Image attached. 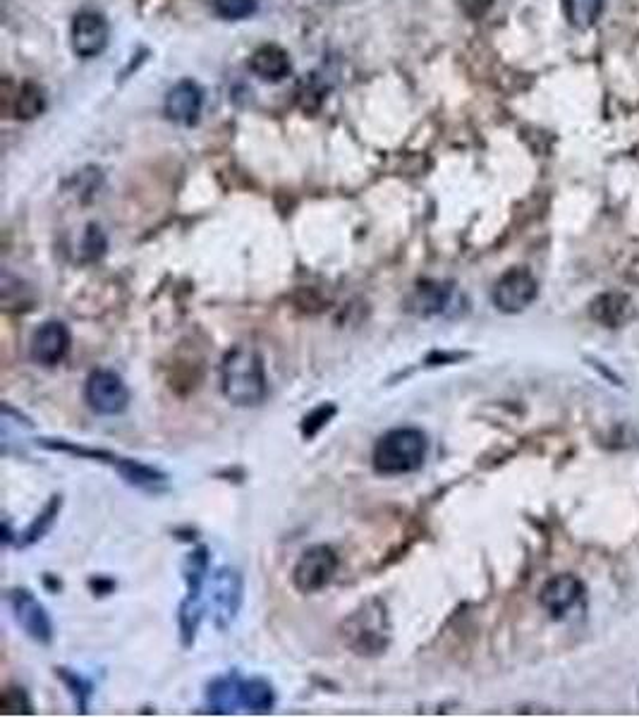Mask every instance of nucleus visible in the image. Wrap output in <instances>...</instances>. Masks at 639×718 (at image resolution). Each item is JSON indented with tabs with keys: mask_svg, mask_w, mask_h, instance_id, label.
I'll list each match as a JSON object with an SVG mask.
<instances>
[{
	"mask_svg": "<svg viewBox=\"0 0 639 718\" xmlns=\"http://www.w3.org/2000/svg\"><path fill=\"white\" fill-rule=\"evenodd\" d=\"M223 395L237 407H254L264 403L269 393L264 357L252 345H235L221 364Z\"/></svg>",
	"mask_w": 639,
	"mask_h": 718,
	"instance_id": "f257e3e1",
	"label": "nucleus"
},
{
	"mask_svg": "<svg viewBox=\"0 0 639 718\" xmlns=\"http://www.w3.org/2000/svg\"><path fill=\"white\" fill-rule=\"evenodd\" d=\"M429 441L424 431L415 427L391 429L379 438L374 448V470L383 477H400V474L417 472L424 465Z\"/></svg>",
	"mask_w": 639,
	"mask_h": 718,
	"instance_id": "f03ea898",
	"label": "nucleus"
},
{
	"mask_svg": "<svg viewBox=\"0 0 639 718\" xmlns=\"http://www.w3.org/2000/svg\"><path fill=\"white\" fill-rule=\"evenodd\" d=\"M343 642L359 656L383 654L391 642V623L386 606L379 599H369L343 623Z\"/></svg>",
	"mask_w": 639,
	"mask_h": 718,
	"instance_id": "7ed1b4c3",
	"label": "nucleus"
},
{
	"mask_svg": "<svg viewBox=\"0 0 639 718\" xmlns=\"http://www.w3.org/2000/svg\"><path fill=\"white\" fill-rule=\"evenodd\" d=\"M338 570V556L331 546L316 544L309 546L297 561L295 570H292V582H295L297 592L314 594L331 584Z\"/></svg>",
	"mask_w": 639,
	"mask_h": 718,
	"instance_id": "20e7f679",
	"label": "nucleus"
},
{
	"mask_svg": "<svg viewBox=\"0 0 639 718\" xmlns=\"http://www.w3.org/2000/svg\"><path fill=\"white\" fill-rule=\"evenodd\" d=\"M84 398L96 415L115 417L130 407V388L111 369H96L87 379Z\"/></svg>",
	"mask_w": 639,
	"mask_h": 718,
	"instance_id": "39448f33",
	"label": "nucleus"
},
{
	"mask_svg": "<svg viewBox=\"0 0 639 718\" xmlns=\"http://www.w3.org/2000/svg\"><path fill=\"white\" fill-rule=\"evenodd\" d=\"M245 582L233 568H221L211 582V616L218 630H228L235 623L242 606Z\"/></svg>",
	"mask_w": 639,
	"mask_h": 718,
	"instance_id": "423d86ee",
	"label": "nucleus"
},
{
	"mask_svg": "<svg viewBox=\"0 0 639 718\" xmlns=\"http://www.w3.org/2000/svg\"><path fill=\"white\" fill-rule=\"evenodd\" d=\"M539 297V283L527 269H510L498 278L494 304L505 314H520Z\"/></svg>",
	"mask_w": 639,
	"mask_h": 718,
	"instance_id": "0eeeda50",
	"label": "nucleus"
},
{
	"mask_svg": "<svg viewBox=\"0 0 639 718\" xmlns=\"http://www.w3.org/2000/svg\"><path fill=\"white\" fill-rule=\"evenodd\" d=\"M10 606L15 613L17 625L24 630V635L32 637L39 644H51L53 640V623L48 618L46 608L36 601V596L27 589H15L10 592Z\"/></svg>",
	"mask_w": 639,
	"mask_h": 718,
	"instance_id": "6e6552de",
	"label": "nucleus"
},
{
	"mask_svg": "<svg viewBox=\"0 0 639 718\" xmlns=\"http://www.w3.org/2000/svg\"><path fill=\"white\" fill-rule=\"evenodd\" d=\"M108 36V22L96 12H79L72 22V48L79 58L101 56L108 46Z\"/></svg>",
	"mask_w": 639,
	"mask_h": 718,
	"instance_id": "1a4fd4ad",
	"label": "nucleus"
},
{
	"mask_svg": "<svg viewBox=\"0 0 639 718\" xmlns=\"http://www.w3.org/2000/svg\"><path fill=\"white\" fill-rule=\"evenodd\" d=\"M32 359L44 367H56L70 352V331L60 321H46L32 336Z\"/></svg>",
	"mask_w": 639,
	"mask_h": 718,
	"instance_id": "9d476101",
	"label": "nucleus"
},
{
	"mask_svg": "<svg viewBox=\"0 0 639 718\" xmlns=\"http://www.w3.org/2000/svg\"><path fill=\"white\" fill-rule=\"evenodd\" d=\"M584 584L575 575H556L541 587L539 604L551 613V618L561 620L582 601Z\"/></svg>",
	"mask_w": 639,
	"mask_h": 718,
	"instance_id": "9b49d317",
	"label": "nucleus"
},
{
	"mask_svg": "<svg viewBox=\"0 0 639 718\" xmlns=\"http://www.w3.org/2000/svg\"><path fill=\"white\" fill-rule=\"evenodd\" d=\"M204 106V94L197 82L192 79H182L168 91L166 96V115L173 123L180 125H194L199 120Z\"/></svg>",
	"mask_w": 639,
	"mask_h": 718,
	"instance_id": "f8f14e48",
	"label": "nucleus"
},
{
	"mask_svg": "<svg viewBox=\"0 0 639 718\" xmlns=\"http://www.w3.org/2000/svg\"><path fill=\"white\" fill-rule=\"evenodd\" d=\"M592 316L606 328H620L635 319V304L623 292H604L592 302Z\"/></svg>",
	"mask_w": 639,
	"mask_h": 718,
	"instance_id": "ddd939ff",
	"label": "nucleus"
},
{
	"mask_svg": "<svg viewBox=\"0 0 639 718\" xmlns=\"http://www.w3.org/2000/svg\"><path fill=\"white\" fill-rule=\"evenodd\" d=\"M249 70L266 82H281L290 75V58L283 48L261 46L249 58Z\"/></svg>",
	"mask_w": 639,
	"mask_h": 718,
	"instance_id": "4468645a",
	"label": "nucleus"
},
{
	"mask_svg": "<svg viewBox=\"0 0 639 718\" xmlns=\"http://www.w3.org/2000/svg\"><path fill=\"white\" fill-rule=\"evenodd\" d=\"M242 683H245V680L237 678V673L213 680L209 685L211 707L221 711V714H230V711L242 707Z\"/></svg>",
	"mask_w": 639,
	"mask_h": 718,
	"instance_id": "2eb2a0df",
	"label": "nucleus"
},
{
	"mask_svg": "<svg viewBox=\"0 0 639 718\" xmlns=\"http://www.w3.org/2000/svg\"><path fill=\"white\" fill-rule=\"evenodd\" d=\"M115 467H118V472L123 474V479L127 484L139 486V489H154L156 491L158 486L166 484V474H161L158 470H154V467H146V465H142V462L118 458V462H115Z\"/></svg>",
	"mask_w": 639,
	"mask_h": 718,
	"instance_id": "dca6fc26",
	"label": "nucleus"
},
{
	"mask_svg": "<svg viewBox=\"0 0 639 718\" xmlns=\"http://www.w3.org/2000/svg\"><path fill=\"white\" fill-rule=\"evenodd\" d=\"M563 15L575 29H589L604 12V0H561Z\"/></svg>",
	"mask_w": 639,
	"mask_h": 718,
	"instance_id": "f3484780",
	"label": "nucleus"
},
{
	"mask_svg": "<svg viewBox=\"0 0 639 718\" xmlns=\"http://www.w3.org/2000/svg\"><path fill=\"white\" fill-rule=\"evenodd\" d=\"M273 687L264 678H252L242 683V707H247L254 714H266L273 709Z\"/></svg>",
	"mask_w": 639,
	"mask_h": 718,
	"instance_id": "a211bd4d",
	"label": "nucleus"
},
{
	"mask_svg": "<svg viewBox=\"0 0 639 718\" xmlns=\"http://www.w3.org/2000/svg\"><path fill=\"white\" fill-rule=\"evenodd\" d=\"M448 297H450V288H446V285H438V283L419 285L415 307H419V314L441 312V309L448 304Z\"/></svg>",
	"mask_w": 639,
	"mask_h": 718,
	"instance_id": "6ab92c4d",
	"label": "nucleus"
},
{
	"mask_svg": "<svg viewBox=\"0 0 639 718\" xmlns=\"http://www.w3.org/2000/svg\"><path fill=\"white\" fill-rule=\"evenodd\" d=\"M44 106H46L44 91L36 87V84H24V87L17 91V101H15L17 118L32 120L44 111Z\"/></svg>",
	"mask_w": 639,
	"mask_h": 718,
	"instance_id": "aec40b11",
	"label": "nucleus"
},
{
	"mask_svg": "<svg viewBox=\"0 0 639 718\" xmlns=\"http://www.w3.org/2000/svg\"><path fill=\"white\" fill-rule=\"evenodd\" d=\"M60 503H63V501H60V496H53L51 501H48V505L44 508V513L36 517V520L32 522V527H29L27 532H24V537L20 539V546H29V544H34V541H39L41 537H44L48 529L53 527V522H56V517L60 513Z\"/></svg>",
	"mask_w": 639,
	"mask_h": 718,
	"instance_id": "412c9836",
	"label": "nucleus"
},
{
	"mask_svg": "<svg viewBox=\"0 0 639 718\" xmlns=\"http://www.w3.org/2000/svg\"><path fill=\"white\" fill-rule=\"evenodd\" d=\"M213 10L223 20H245L257 12V0H213Z\"/></svg>",
	"mask_w": 639,
	"mask_h": 718,
	"instance_id": "4be33fe9",
	"label": "nucleus"
},
{
	"mask_svg": "<svg viewBox=\"0 0 639 718\" xmlns=\"http://www.w3.org/2000/svg\"><path fill=\"white\" fill-rule=\"evenodd\" d=\"M336 412H338L336 405H331V403L316 407V410H312L307 417H304V422H302V436H304V438H314L316 434H319L321 429L326 427L328 422H331L333 417H336Z\"/></svg>",
	"mask_w": 639,
	"mask_h": 718,
	"instance_id": "5701e85b",
	"label": "nucleus"
},
{
	"mask_svg": "<svg viewBox=\"0 0 639 718\" xmlns=\"http://www.w3.org/2000/svg\"><path fill=\"white\" fill-rule=\"evenodd\" d=\"M3 711L5 714H34L22 687H10L3 692Z\"/></svg>",
	"mask_w": 639,
	"mask_h": 718,
	"instance_id": "b1692460",
	"label": "nucleus"
},
{
	"mask_svg": "<svg viewBox=\"0 0 639 718\" xmlns=\"http://www.w3.org/2000/svg\"><path fill=\"white\" fill-rule=\"evenodd\" d=\"M60 675L65 678V683L72 685V692H75V697L79 699V709L87 711V697L91 695V685L84 683L79 675H72V673H65V668H60Z\"/></svg>",
	"mask_w": 639,
	"mask_h": 718,
	"instance_id": "393cba45",
	"label": "nucleus"
}]
</instances>
